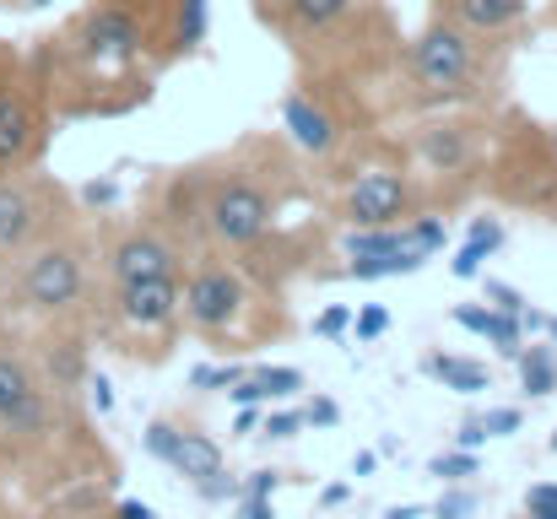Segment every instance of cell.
<instances>
[{
  "mask_svg": "<svg viewBox=\"0 0 557 519\" xmlns=\"http://www.w3.org/2000/svg\"><path fill=\"white\" fill-rule=\"evenodd\" d=\"M504 65L509 54L428 16L406 44L389 71L384 103L406 120L417 114H449V109H493L504 92Z\"/></svg>",
  "mask_w": 557,
  "mask_h": 519,
  "instance_id": "277c9868",
  "label": "cell"
},
{
  "mask_svg": "<svg viewBox=\"0 0 557 519\" xmlns=\"http://www.w3.org/2000/svg\"><path fill=\"white\" fill-rule=\"evenodd\" d=\"M347 331H352V309H347V304H331V309H320V320H314V336L336 342V336H347Z\"/></svg>",
  "mask_w": 557,
  "mask_h": 519,
  "instance_id": "1f68e13d",
  "label": "cell"
},
{
  "mask_svg": "<svg viewBox=\"0 0 557 519\" xmlns=\"http://www.w3.org/2000/svg\"><path fill=\"white\" fill-rule=\"evenodd\" d=\"M87 211L76 206V189L60 184L54 173L44 169H16L0 173V282L54 233L76 227Z\"/></svg>",
  "mask_w": 557,
  "mask_h": 519,
  "instance_id": "9c48e42d",
  "label": "cell"
},
{
  "mask_svg": "<svg viewBox=\"0 0 557 519\" xmlns=\"http://www.w3.org/2000/svg\"><path fill=\"white\" fill-rule=\"evenodd\" d=\"M547 136H553V152H557V125H547Z\"/></svg>",
  "mask_w": 557,
  "mask_h": 519,
  "instance_id": "c3c4849f",
  "label": "cell"
},
{
  "mask_svg": "<svg viewBox=\"0 0 557 519\" xmlns=\"http://www.w3.org/2000/svg\"><path fill=\"white\" fill-rule=\"evenodd\" d=\"M515 368H520L525 400H547V395H557V346L553 342H525L520 357H515Z\"/></svg>",
  "mask_w": 557,
  "mask_h": 519,
  "instance_id": "e0dca14e",
  "label": "cell"
},
{
  "mask_svg": "<svg viewBox=\"0 0 557 519\" xmlns=\"http://www.w3.org/2000/svg\"><path fill=\"white\" fill-rule=\"evenodd\" d=\"M98 265H103V287L163 282V276H185L189 249L163 222H98Z\"/></svg>",
  "mask_w": 557,
  "mask_h": 519,
  "instance_id": "5bb4252c",
  "label": "cell"
},
{
  "mask_svg": "<svg viewBox=\"0 0 557 519\" xmlns=\"http://www.w3.org/2000/svg\"><path fill=\"white\" fill-rule=\"evenodd\" d=\"M260 422H265V411H260V406H238L233 433H244V438H249V433H260Z\"/></svg>",
  "mask_w": 557,
  "mask_h": 519,
  "instance_id": "60d3db41",
  "label": "cell"
},
{
  "mask_svg": "<svg viewBox=\"0 0 557 519\" xmlns=\"http://www.w3.org/2000/svg\"><path fill=\"white\" fill-rule=\"evenodd\" d=\"M547 342L557 346V314H547Z\"/></svg>",
  "mask_w": 557,
  "mask_h": 519,
  "instance_id": "7dc6e473",
  "label": "cell"
},
{
  "mask_svg": "<svg viewBox=\"0 0 557 519\" xmlns=\"http://www.w3.org/2000/svg\"><path fill=\"white\" fill-rule=\"evenodd\" d=\"M482 260H493L482 244H460V249H455V260H449V271H455L460 282H476V276H482Z\"/></svg>",
  "mask_w": 557,
  "mask_h": 519,
  "instance_id": "4dcf8cb0",
  "label": "cell"
},
{
  "mask_svg": "<svg viewBox=\"0 0 557 519\" xmlns=\"http://www.w3.org/2000/svg\"><path fill=\"white\" fill-rule=\"evenodd\" d=\"M498 141V114L493 109H449V114H417L400 131V158L422 173L433 189V206L466 200L493 163Z\"/></svg>",
  "mask_w": 557,
  "mask_h": 519,
  "instance_id": "52a82bcc",
  "label": "cell"
},
{
  "mask_svg": "<svg viewBox=\"0 0 557 519\" xmlns=\"http://www.w3.org/2000/svg\"><path fill=\"white\" fill-rule=\"evenodd\" d=\"M185 331H195L211 346L244 351V346L276 342L287 331V309L238 260L195 255L185 265Z\"/></svg>",
  "mask_w": 557,
  "mask_h": 519,
  "instance_id": "8992f818",
  "label": "cell"
},
{
  "mask_svg": "<svg viewBox=\"0 0 557 519\" xmlns=\"http://www.w3.org/2000/svg\"><path fill=\"white\" fill-rule=\"evenodd\" d=\"M482 428H487V438H515L525 428V411L520 406H493V411H482Z\"/></svg>",
  "mask_w": 557,
  "mask_h": 519,
  "instance_id": "83f0119b",
  "label": "cell"
},
{
  "mask_svg": "<svg viewBox=\"0 0 557 519\" xmlns=\"http://www.w3.org/2000/svg\"><path fill=\"white\" fill-rule=\"evenodd\" d=\"M525 515H557V482H536L525 493Z\"/></svg>",
  "mask_w": 557,
  "mask_h": 519,
  "instance_id": "8d00e7d4",
  "label": "cell"
},
{
  "mask_svg": "<svg viewBox=\"0 0 557 519\" xmlns=\"http://www.w3.org/2000/svg\"><path fill=\"white\" fill-rule=\"evenodd\" d=\"M520 519H557V515H520Z\"/></svg>",
  "mask_w": 557,
  "mask_h": 519,
  "instance_id": "681fc988",
  "label": "cell"
},
{
  "mask_svg": "<svg viewBox=\"0 0 557 519\" xmlns=\"http://www.w3.org/2000/svg\"><path fill=\"white\" fill-rule=\"evenodd\" d=\"M103 298V265H98V227L76 222L38 244L5 282H0V320L16 331H65L92 325Z\"/></svg>",
  "mask_w": 557,
  "mask_h": 519,
  "instance_id": "5b68a950",
  "label": "cell"
},
{
  "mask_svg": "<svg viewBox=\"0 0 557 519\" xmlns=\"http://www.w3.org/2000/svg\"><path fill=\"white\" fill-rule=\"evenodd\" d=\"M389 331V309L384 304H363L358 314H352V336L358 342H373V336H384Z\"/></svg>",
  "mask_w": 557,
  "mask_h": 519,
  "instance_id": "f1b7e54d",
  "label": "cell"
},
{
  "mask_svg": "<svg viewBox=\"0 0 557 519\" xmlns=\"http://www.w3.org/2000/svg\"><path fill=\"white\" fill-rule=\"evenodd\" d=\"M476 515V493L471 487H444V498L428 509V519H471Z\"/></svg>",
  "mask_w": 557,
  "mask_h": 519,
  "instance_id": "484cf974",
  "label": "cell"
},
{
  "mask_svg": "<svg viewBox=\"0 0 557 519\" xmlns=\"http://www.w3.org/2000/svg\"><path fill=\"white\" fill-rule=\"evenodd\" d=\"M260 433H265V438H298V433H304V411H271V417L260 422Z\"/></svg>",
  "mask_w": 557,
  "mask_h": 519,
  "instance_id": "836d02e7",
  "label": "cell"
},
{
  "mask_svg": "<svg viewBox=\"0 0 557 519\" xmlns=\"http://www.w3.org/2000/svg\"><path fill=\"white\" fill-rule=\"evenodd\" d=\"M487 342L498 346V357H509V362H515V357H520V346H525V325H520L515 314H498V309H493V331H487Z\"/></svg>",
  "mask_w": 557,
  "mask_h": 519,
  "instance_id": "cb8c5ba5",
  "label": "cell"
},
{
  "mask_svg": "<svg viewBox=\"0 0 557 519\" xmlns=\"http://www.w3.org/2000/svg\"><path fill=\"white\" fill-rule=\"evenodd\" d=\"M449 320H455L460 331H476V336L493 331V309H482V304H460V309H449Z\"/></svg>",
  "mask_w": 557,
  "mask_h": 519,
  "instance_id": "d6a6232c",
  "label": "cell"
},
{
  "mask_svg": "<svg viewBox=\"0 0 557 519\" xmlns=\"http://www.w3.org/2000/svg\"><path fill=\"white\" fill-rule=\"evenodd\" d=\"M98 331H109L125 351H136L141 362H158L174 351V336L185 331V276H163V282H125V287H103Z\"/></svg>",
  "mask_w": 557,
  "mask_h": 519,
  "instance_id": "7c38bea8",
  "label": "cell"
},
{
  "mask_svg": "<svg viewBox=\"0 0 557 519\" xmlns=\"http://www.w3.org/2000/svg\"><path fill=\"white\" fill-rule=\"evenodd\" d=\"M487 444V428H482V417H471V422H460V433H455V449H482Z\"/></svg>",
  "mask_w": 557,
  "mask_h": 519,
  "instance_id": "74e56055",
  "label": "cell"
},
{
  "mask_svg": "<svg viewBox=\"0 0 557 519\" xmlns=\"http://www.w3.org/2000/svg\"><path fill=\"white\" fill-rule=\"evenodd\" d=\"M282 482H287V471H255V477H244V493L238 498H271Z\"/></svg>",
  "mask_w": 557,
  "mask_h": 519,
  "instance_id": "d590c367",
  "label": "cell"
},
{
  "mask_svg": "<svg viewBox=\"0 0 557 519\" xmlns=\"http://www.w3.org/2000/svg\"><path fill=\"white\" fill-rule=\"evenodd\" d=\"M103 519H152V509H147L141 498H114V504H109V515H103Z\"/></svg>",
  "mask_w": 557,
  "mask_h": 519,
  "instance_id": "ab89813d",
  "label": "cell"
},
{
  "mask_svg": "<svg viewBox=\"0 0 557 519\" xmlns=\"http://www.w3.org/2000/svg\"><path fill=\"white\" fill-rule=\"evenodd\" d=\"M195 493H200L206 504H233V498L244 493V482H238V477H233V471L222 466V471H211V477H200V482H195Z\"/></svg>",
  "mask_w": 557,
  "mask_h": 519,
  "instance_id": "d4e9b609",
  "label": "cell"
},
{
  "mask_svg": "<svg viewBox=\"0 0 557 519\" xmlns=\"http://www.w3.org/2000/svg\"><path fill=\"white\" fill-rule=\"evenodd\" d=\"M482 184L504 206L557 222V152L547 125H531L520 109L498 114V141H493V163Z\"/></svg>",
  "mask_w": 557,
  "mask_h": 519,
  "instance_id": "8fae6325",
  "label": "cell"
},
{
  "mask_svg": "<svg viewBox=\"0 0 557 519\" xmlns=\"http://www.w3.org/2000/svg\"><path fill=\"white\" fill-rule=\"evenodd\" d=\"M422 373H428V379H438V384H444V390H455V395H482V390L493 384L487 362L460 357V351H428V357H422Z\"/></svg>",
  "mask_w": 557,
  "mask_h": 519,
  "instance_id": "2e32d148",
  "label": "cell"
},
{
  "mask_svg": "<svg viewBox=\"0 0 557 519\" xmlns=\"http://www.w3.org/2000/svg\"><path fill=\"white\" fill-rule=\"evenodd\" d=\"M249 379L260 384V395H265V400H287V395H298V390H304V373H298V368H287V362H255V368H249Z\"/></svg>",
  "mask_w": 557,
  "mask_h": 519,
  "instance_id": "d6986e66",
  "label": "cell"
},
{
  "mask_svg": "<svg viewBox=\"0 0 557 519\" xmlns=\"http://www.w3.org/2000/svg\"><path fill=\"white\" fill-rule=\"evenodd\" d=\"M422 211H438L433 189L400 152L395 158H352L342 169V189H336L342 227H395V222H411Z\"/></svg>",
  "mask_w": 557,
  "mask_h": 519,
  "instance_id": "4fadbf2b",
  "label": "cell"
},
{
  "mask_svg": "<svg viewBox=\"0 0 557 519\" xmlns=\"http://www.w3.org/2000/svg\"><path fill=\"white\" fill-rule=\"evenodd\" d=\"M180 438H185V422H174V417H158V422H147V433H141V449H147L152 460L174 466V455H180Z\"/></svg>",
  "mask_w": 557,
  "mask_h": 519,
  "instance_id": "44dd1931",
  "label": "cell"
},
{
  "mask_svg": "<svg viewBox=\"0 0 557 519\" xmlns=\"http://www.w3.org/2000/svg\"><path fill=\"white\" fill-rule=\"evenodd\" d=\"M384 519H428V509H417V504H395V509H384Z\"/></svg>",
  "mask_w": 557,
  "mask_h": 519,
  "instance_id": "f6af8a7d",
  "label": "cell"
},
{
  "mask_svg": "<svg viewBox=\"0 0 557 519\" xmlns=\"http://www.w3.org/2000/svg\"><path fill=\"white\" fill-rule=\"evenodd\" d=\"M487 309H498V314H525L531 304H525V293L520 287H509V282H487Z\"/></svg>",
  "mask_w": 557,
  "mask_h": 519,
  "instance_id": "f546056e",
  "label": "cell"
},
{
  "mask_svg": "<svg viewBox=\"0 0 557 519\" xmlns=\"http://www.w3.org/2000/svg\"><path fill=\"white\" fill-rule=\"evenodd\" d=\"M466 244H482L487 255H498V249L509 244V233H504L498 217H471V222H466Z\"/></svg>",
  "mask_w": 557,
  "mask_h": 519,
  "instance_id": "4316f807",
  "label": "cell"
},
{
  "mask_svg": "<svg viewBox=\"0 0 557 519\" xmlns=\"http://www.w3.org/2000/svg\"><path fill=\"white\" fill-rule=\"evenodd\" d=\"M369 92L347 87V82H331V76H309L298 71L282 92V131H287V147L314 163V169H347L358 152H363V125H369Z\"/></svg>",
  "mask_w": 557,
  "mask_h": 519,
  "instance_id": "ba28073f",
  "label": "cell"
},
{
  "mask_svg": "<svg viewBox=\"0 0 557 519\" xmlns=\"http://www.w3.org/2000/svg\"><path fill=\"white\" fill-rule=\"evenodd\" d=\"M336 422H342V406H336V400L314 395V400L304 406V428H336Z\"/></svg>",
  "mask_w": 557,
  "mask_h": 519,
  "instance_id": "e575fe53",
  "label": "cell"
},
{
  "mask_svg": "<svg viewBox=\"0 0 557 519\" xmlns=\"http://www.w3.org/2000/svg\"><path fill=\"white\" fill-rule=\"evenodd\" d=\"M54 103L33 49L0 38V173L38 169L54 141Z\"/></svg>",
  "mask_w": 557,
  "mask_h": 519,
  "instance_id": "30bf717a",
  "label": "cell"
},
{
  "mask_svg": "<svg viewBox=\"0 0 557 519\" xmlns=\"http://www.w3.org/2000/svg\"><path fill=\"white\" fill-rule=\"evenodd\" d=\"M87 466H109V455L82 417V395L54 390L27 336L0 320V482L54 498L71 482H98Z\"/></svg>",
  "mask_w": 557,
  "mask_h": 519,
  "instance_id": "3957f363",
  "label": "cell"
},
{
  "mask_svg": "<svg viewBox=\"0 0 557 519\" xmlns=\"http://www.w3.org/2000/svg\"><path fill=\"white\" fill-rule=\"evenodd\" d=\"M211 33V0H87L54 33L33 44L54 120H120L136 114L158 76L200 54Z\"/></svg>",
  "mask_w": 557,
  "mask_h": 519,
  "instance_id": "6da1fadb",
  "label": "cell"
},
{
  "mask_svg": "<svg viewBox=\"0 0 557 519\" xmlns=\"http://www.w3.org/2000/svg\"><path fill=\"white\" fill-rule=\"evenodd\" d=\"M347 498H352V487H347V482H331V487H320V504H325V509H336V504H347Z\"/></svg>",
  "mask_w": 557,
  "mask_h": 519,
  "instance_id": "ee69618b",
  "label": "cell"
},
{
  "mask_svg": "<svg viewBox=\"0 0 557 519\" xmlns=\"http://www.w3.org/2000/svg\"><path fill=\"white\" fill-rule=\"evenodd\" d=\"M87 390H92V406H98V411H109V406H114V390H109V379H103V373H87Z\"/></svg>",
  "mask_w": 557,
  "mask_h": 519,
  "instance_id": "b9f144b4",
  "label": "cell"
},
{
  "mask_svg": "<svg viewBox=\"0 0 557 519\" xmlns=\"http://www.w3.org/2000/svg\"><path fill=\"white\" fill-rule=\"evenodd\" d=\"M238 519H276L271 498H238Z\"/></svg>",
  "mask_w": 557,
  "mask_h": 519,
  "instance_id": "7bdbcfd3",
  "label": "cell"
},
{
  "mask_svg": "<svg viewBox=\"0 0 557 519\" xmlns=\"http://www.w3.org/2000/svg\"><path fill=\"white\" fill-rule=\"evenodd\" d=\"M0 5H5V11H44L49 0H0Z\"/></svg>",
  "mask_w": 557,
  "mask_h": 519,
  "instance_id": "bcb514c9",
  "label": "cell"
},
{
  "mask_svg": "<svg viewBox=\"0 0 557 519\" xmlns=\"http://www.w3.org/2000/svg\"><path fill=\"white\" fill-rule=\"evenodd\" d=\"M476 471H482V460H476L471 449H444V455L428 460V477H438L444 487H466Z\"/></svg>",
  "mask_w": 557,
  "mask_h": 519,
  "instance_id": "ffe728a7",
  "label": "cell"
},
{
  "mask_svg": "<svg viewBox=\"0 0 557 519\" xmlns=\"http://www.w3.org/2000/svg\"><path fill=\"white\" fill-rule=\"evenodd\" d=\"M428 16H438V22H449V27L504 49V54H515L531 33V0H433Z\"/></svg>",
  "mask_w": 557,
  "mask_h": 519,
  "instance_id": "9a60e30c",
  "label": "cell"
},
{
  "mask_svg": "<svg viewBox=\"0 0 557 519\" xmlns=\"http://www.w3.org/2000/svg\"><path fill=\"white\" fill-rule=\"evenodd\" d=\"M287 5H293V0H249V11H255V16H260L271 33H276V22L287 16Z\"/></svg>",
  "mask_w": 557,
  "mask_h": 519,
  "instance_id": "f35d334b",
  "label": "cell"
},
{
  "mask_svg": "<svg viewBox=\"0 0 557 519\" xmlns=\"http://www.w3.org/2000/svg\"><path fill=\"white\" fill-rule=\"evenodd\" d=\"M309 195L304 158L276 136H244L227 152L180 169L163 195V222L195 255H227L249 265L271 238L287 233V206Z\"/></svg>",
  "mask_w": 557,
  "mask_h": 519,
  "instance_id": "7a4b0ae2",
  "label": "cell"
},
{
  "mask_svg": "<svg viewBox=\"0 0 557 519\" xmlns=\"http://www.w3.org/2000/svg\"><path fill=\"white\" fill-rule=\"evenodd\" d=\"M244 368H249V362H238V357H233V362H195V368H189V390H200V395H206V390H233V384L244 379Z\"/></svg>",
  "mask_w": 557,
  "mask_h": 519,
  "instance_id": "7402d4cb",
  "label": "cell"
},
{
  "mask_svg": "<svg viewBox=\"0 0 557 519\" xmlns=\"http://www.w3.org/2000/svg\"><path fill=\"white\" fill-rule=\"evenodd\" d=\"M76 206H82L87 217H109V211L120 206V178H92V184H82V189H76Z\"/></svg>",
  "mask_w": 557,
  "mask_h": 519,
  "instance_id": "603a6c76",
  "label": "cell"
},
{
  "mask_svg": "<svg viewBox=\"0 0 557 519\" xmlns=\"http://www.w3.org/2000/svg\"><path fill=\"white\" fill-rule=\"evenodd\" d=\"M174 471H180V477H189V482H200V477L222 471V444H216L206 428H189V422H185V438H180Z\"/></svg>",
  "mask_w": 557,
  "mask_h": 519,
  "instance_id": "ac0fdd59",
  "label": "cell"
},
{
  "mask_svg": "<svg viewBox=\"0 0 557 519\" xmlns=\"http://www.w3.org/2000/svg\"><path fill=\"white\" fill-rule=\"evenodd\" d=\"M553 455H557V428H553Z\"/></svg>",
  "mask_w": 557,
  "mask_h": 519,
  "instance_id": "f907efd6",
  "label": "cell"
}]
</instances>
